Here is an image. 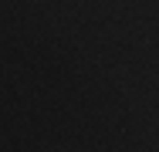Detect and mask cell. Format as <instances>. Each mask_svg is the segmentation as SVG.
Listing matches in <instances>:
<instances>
[]
</instances>
